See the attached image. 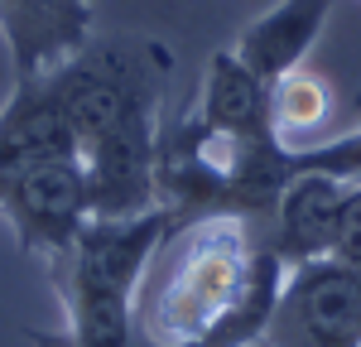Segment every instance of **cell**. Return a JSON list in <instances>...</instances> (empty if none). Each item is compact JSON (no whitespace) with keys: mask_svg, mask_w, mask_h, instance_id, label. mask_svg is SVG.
<instances>
[{"mask_svg":"<svg viewBox=\"0 0 361 347\" xmlns=\"http://www.w3.org/2000/svg\"><path fill=\"white\" fill-rule=\"evenodd\" d=\"M284 270L260 217L212 212L169 227L135 299V347H255Z\"/></svg>","mask_w":361,"mask_h":347,"instance_id":"1","label":"cell"},{"mask_svg":"<svg viewBox=\"0 0 361 347\" xmlns=\"http://www.w3.org/2000/svg\"><path fill=\"white\" fill-rule=\"evenodd\" d=\"M169 78L173 54L145 34H92V44L44 73L92 178L97 217H135L159 207V111Z\"/></svg>","mask_w":361,"mask_h":347,"instance_id":"2","label":"cell"},{"mask_svg":"<svg viewBox=\"0 0 361 347\" xmlns=\"http://www.w3.org/2000/svg\"><path fill=\"white\" fill-rule=\"evenodd\" d=\"M169 236V217L159 207L135 217H92L73 251L49 265L68 314L73 347H135V299L145 270Z\"/></svg>","mask_w":361,"mask_h":347,"instance_id":"3","label":"cell"},{"mask_svg":"<svg viewBox=\"0 0 361 347\" xmlns=\"http://www.w3.org/2000/svg\"><path fill=\"white\" fill-rule=\"evenodd\" d=\"M0 217L10 222L20 251L44 265L73 251L78 231L92 212V178L78 154H44V159H10L0 164Z\"/></svg>","mask_w":361,"mask_h":347,"instance_id":"4","label":"cell"},{"mask_svg":"<svg viewBox=\"0 0 361 347\" xmlns=\"http://www.w3.org/2000/svg\"><path fill=\"white\" fill-rule=\"evenodd\" d=\"M265 347H361V265L337 256L284 270L265 323Z\"/></svg>","mask_w":361,"mask_h":347,"instance_id":"5","label":"cell"},{"mask_svg":"<svg viewBox=\"0 0 361 347\" xmlns=\"http://www.w3.org/2000/svg\"><path fill=\"white\" fill-rule=\"evenodd\" d=\"M102 0H0V39L15 83L54 73L63 58L92 44Z\"/></svg>","mask_w":361,"mask_h":347,"instance_id":"6","label":"cell"},{"mask_svg":"<svg viewBox=\"0 0 361 347\" xmlns=\"http://www.w3.org/2000/svg\"><path fill=\"white\" fill-rule=\"evenodd\" d=\"M347 193H352V178H337V174H299L279 193L270 212V241L284 256V265L333 256Z\"/></svg>","mask_w":361,"mask_h":347,"instance_id":"7","label":"cell"},{"mask_svg":"<svg viewBox=\"0 0 361 347\" xmlns=\"http://www.w3.org/2000/svg\"><path fill=\"white\" fill-rule=\"evenodd\" d=\"M333 15V0H279L265 15H255L241 34L231 54L246 63L265 87H275L284 73L304 68L308 49L318 44V34Z\"/></svg>","mask_w":361,"mask_h":347,"instance_id":"8","label":"cell"},{"mask_svg":"<svg viewBox=\"0 0 361 347\" xmlns=\"http://www.w3.org/2000/svg\"><path fill=\"white\" fill-rule=\"evenodd\" d=\"M188 116L207 130H222V135H265V130H275L270 126V87L231 49L207 54V68H202V83H197Z\"/></svg>","mask_w":361,"mask_h":347,"instance_id":"9","label":"cell"},{"mask_svg":"<svg viewBox=\"0 0 361 347\" xmlns=\"http://www.w3.org/2000/svg\"><path fill=\"white\" fill-rule=\"evenodd\" d=\"M333 121V87L313 68H294L270 87V126L279 140L313 145V135Z\"/></svg>","mask_w":361,"mask_h":347,"instance_id":"10","label":"cell"},{"mask_svg":"<svg viewBox=\"0 0 361 347\" xmlns=\"http://www.w3.org/2000/svg\"><path fill=\"white\" fill-rule=\"evenodd\" d=\"M333 256L347 260V265H361V183H352V193H347V207H342V227H337Z\"/></svg>","mask_w":361,"mask_h":347,"instance_id":"11","label":"cell"},{"mask_svg":"<svg viewBox=\"0 0 361 347\" xmlns=\"http://www.w3.org/2000/svg\"><path fill=\"white\" fill-rule=\"evenodd\" d=\"M25 347H73L68 333H39V328H25Z\"/></svg>","mask_w":361,"mask_h":347,"instance_id":"12","label":"cell"}]
</instances>
